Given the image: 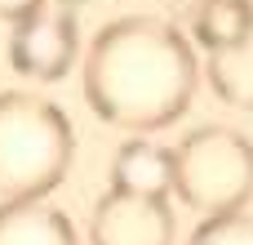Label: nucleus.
Instances as JSON below:
<instances>
[{
    "label": "nucleus",
    "mask_w": 253,
    "mask_h": 245,
    "mask_svg": "<svg viewBox=\"0 0 253 245\" xmlns=\"http://www.w3.org/2000/svg\"><path fill=\"white\" fill-rule=\"evenodd\" d=\"M173 192L205 219L240 214L253 196V143L227 125H200L173 147Z\"/></svg>",
    "instance_id": "nucleus-3"
},
{
    "label": "nucleus",
    "mask_w": 253,
    "mask_h": 245,
    "mask_svg": "<svg viewBox=\"0 0 253 245\" xmlns=\"http://www.w3.org/2000/svg\"><path fill=\"white\" fill-rule=\"evenodd\" d=\"M187 245H253V214L240 210V214L205 219V223H196Z\"/></svg>",
    "instance_id": "nucleus-10"
},
{
    "label": "nucleus",
    "mask_w": 253,
    "mask_h": 245,
    "mask_svg": "<svg viewBox=\"0 0 253 245\" xmlns=\"http://www.w3.org/2000/svg\"><path fill=\"white\" fill-rule=\"evenodd\" d=\"M80 36H76V18L67 9H36L31 18L13 22L9 31V62L13 71L31 76V80H62L76 62Z\"/></svg>",
    "instance_id": "nucleus-4"
},
{
    "label": "nucleus",
    "mask_w": 253,
    "mask_h": 245,
    "mask_svg": "<svg viewBox=\"0 0 253 245\" xmlns=\"http://www.w3.org/2000/svg\"><path fill=\"white\" fill-rule=\"evenodd\" d=\"M36 9H44V0H0V18H9V22L31 18Z\"/></svg>",
    "instance_id": "nucleus-11"
},
{
    "label": "nucleus",
    "mask_w": 253,
    "mask_h": 245,
    "mask_svg": "<svg viewBox=\"0 0 253 245\" xmlns=\"http://www.w3.org/2000/svg\"><path fill=\"white\" fill-rule=\"evenodd\" d=\"M191 31L196 40L213 54V49H227L236 40H245L253 31V9L249 0H200L196 4V18H191Z\"/></svg>",
    "instance_id": "nucleus-9"
},
{
    "label": "nucleus",
    "mask_w": 253,
    "mask_h": 245,
    "mask_svg": "<svg viewBox=\"0 0 253 245\" xmlns=\"http://www.w3.org/2000/svg\"><path fill=\"white\" fill-rule=\"evenodd\" d=\"M213 94L240 112H253V31L245 40L227 45V49H213L209 54V67H205Z\"/></svg>",
    "instance_id": "nucleus-8"
},
{
    "label": "nucleus",
    "mask_w": 253,
    "mask_h": 245,
    "mask_svg": "<svg viewBox=\"0 0 253 245\" xmlns=\"http://www.w3.org/2000/svg\"><path fill=\"white\" fill-rule=\"evenodd\" d=\"M76 129L67 112L40 94L4 89L0 94V196L4 201H44L71 165Z\"/></svg>",
    "instance_id": "nucleus-2"
},
{
    "label": "nucleus",
    "mask_w": 253,
    "mask_h": 245,
    "mask_svg": "<svg viewBox=\"0 0 253 245\" xmlns=\"http://www.w3.org/2000/svg\"><path fill=\"white\" fill-rule=\"evenodd\" d=\"M196 49L165 18H116L84 54V103L116 129H165L196 94Z\"/></svg>",
    "instance_id": "nucleus-1"
},
{
    "label": "nucleus",
    "mask_w": 253,
    "mask_h": 245,
    "mask_svg": "<svg viewBox=\"0 0 253 245\" xmlns=\"http://www.w3.org/2000/svg\"><path fill=\"white\" fill-rule=\"evenodd\" d=\"M89 241L93 245H173V210H169V201L107 187L93 205Z\"/></svg>",
    "instance_id": "nucleus-5"
},
{
    "label": "nucleus",
    "mask_w": 253,
    "mask_h": 245,
    "mask_svg": "<svg viewBox=\"0 0 253 245\" xmlns=\"http://www.w3.org/2000/svg\"><path fill=\"white\" fill-rule=\"evenodd\" d=\"M111 187L165 201L173 192V147H156L147 138H129L116 152V161H111Z\"/></svg>",
    "instance_id": "nucleus-6"
},
{
    "label": "nucleus",
    "mask_w": 253,
    "mask_h": 245,
    "mask_svg": "<svg viewBox=\"0 0 253 245\" xmlns=\"http://www.w3.org/2000/svg\"><path fill=\"white\" fill-rule=\"evenodd\" d=\"M0 245H76V228L49 201H4Z\"/></svg>",
    "instance_id": "nucleus-7"
},
{
    "label": "nucleus",
    "mask_w": 253,
    "mask_h": 245,
    "mask_svg": "<svg viewBox=\"0 0 253 245\" xmlns=\"http://www.w3.org/2000/svg\"><path fill=\"white\" fill-rule=\"evenodd\" d=\"M249 9H253V0H249Z\"/></svg>",
    "instance_id": "nucleus-12"
}]
</instances>
